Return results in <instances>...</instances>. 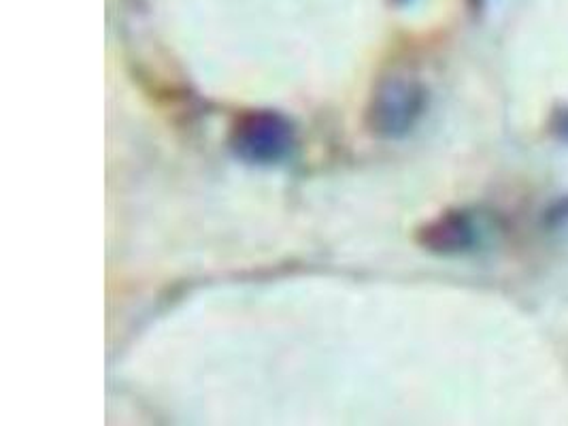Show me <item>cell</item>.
I'll use <instances>...</instances> for the list:
<instances>
[{
	"instance_id": "7a4b0ae2",
	"label": "cell",
	"mask_w": 568,
	"mask_h": 426,
	"mask_svg": "<svg viewBox=\"0 0 568 426\" xmlns=\"http://www.w3.org/2000/svg\"><path fill=\"white\" fill-rule=\"evenodd\" d=\"M296 145L292 120L275 109H247L234 118L229 148L234 159L254 166L284 162Z\"/></svg>"
},
{
	"instance_id": "6da1fadb",
	"label": "cell",
	"mask_w": 568,
	"mask_h": 426,
	"mask_svg": "<svg viewBox=\"0 0 568 426\" xmlns=\"http://www.w3.org/2000/svg\"><path fill=\"white\" fill-rule=\"evenodd\" d=\"M428 109V88L414 75L392 73L375 83L364 124L368 133L398 141L414 133Z\"/></svg>"
},
{
	"instance_id": "8992f818",
	"label": "cell",
	"mask_w": 568,
	"mask_h": 426,
	"mask_svg": "<svg viewBox=\"0 0 568 426\" xmlns=\"http://www.w3.org/2000/svg\"><path fill=\"white\" fill-rule=\"evenodd\" d=\"M468 2H470V7H473V9H479L486 0H468Z\"/></svg>"
},
{
	"instance_id": "3957f363",
	"label": "cell",
	"mask_w": 568,
	"mask_h": 426,
	"mask_svg": "<svg viewBox=\"0 0 568 426\" xmlns=\"http://www.w3.org/2000/svg\"><path fill=\"white\" fill-rule=\"evenodd\" d=\"M415 241L437 256H465L481 243V226L468 210H447L424 222Z\"/></svg>"
},
{
	"instance_id": "277c9868",
	"label": "cell",
	"mask_w": 568,
	"mask_h": 426,
	"mask_svg": "<svg viewBox=\"0 0 568 426\" xmlns=\"http://www.w3.org/2000/svg\"><path fill=\"white\" fill-rule=\"evenodd\" d=\"M554 133L558 134L562 141H568V109H560L556 115H554Z\"/></svg>"
},
{
	"instance_id": "5b68a950",
	"label": "cell",
	"mask_w": 568,
	"mask_h": 426,
	"mask_svg": "<svg viewBox=\"0 0 568 426\" xmlns=\"http://www.w3.org/2000/svg\"><path fill=\"white\" fill-rule=\"evenodd\" d=\"M392 4H396V7H407V4H412L414 0H389Z\"/></svg>"
}]
</instances>
